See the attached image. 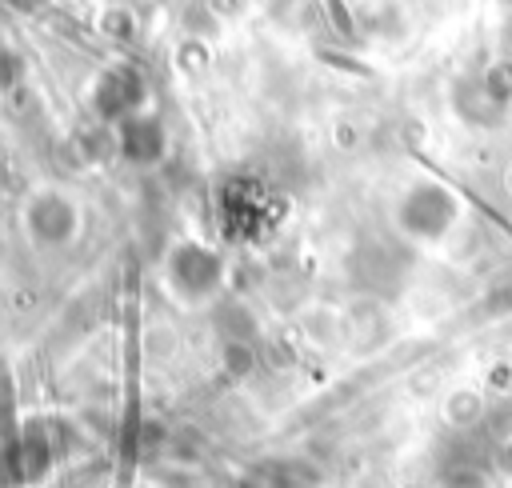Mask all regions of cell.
<instances>
[{
	"instance_id": "2",
	"label": "cell",
	"mask_w": 512,
	"mask_h": 488,
	"mask_svg": "<svg viewBox=\"0 0 512 488\" xmlns=\"http://www.w3.org/2000/svg\"><path fill=\"white\" fill-rule=\"evenodd\" d=\"M120 140H124V152H128L132 160H152V156H160V124L148 120V116H128Z\"/></svg>"
},
{
	"instance_id": "1",
	"label": "cell",
	"mask_w": 512,
	"mask_h": 488,
	"mask_svg": "<svg viewBox=\"0 0 512 488\" xmlns=\"http://www.w3.org/2000/svg\"><path fill=\"white\" fill-rule=\"evenodd\" d=\"M172 276L176 280H192V288L204 292V288L216 284V256L208 248H200V244H184V248L172 252Z\"/></svg>"
}]
</instances>
